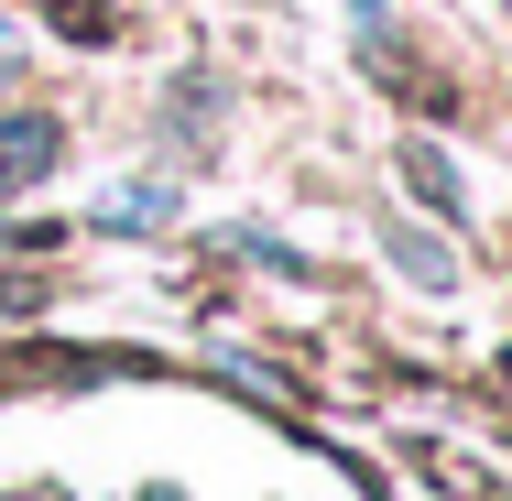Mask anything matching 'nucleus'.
I'll return each instance as SVG.
<instances>
[{
	"label": "nucleus",
	"instance_id": "7ed1b4c3",
	"mask_svg": "<svg viewBox=\"0 0 512 501\" xmlns=\"http://www.w3.org/2000/svg\"><path fill=\"white\" fill-rule=\"evenodd\" d=\"M0 77H11V33H0Z\"/></svg>",
	"mask_w": 512,
	"mask_h": 501
},
{
	"label": "nucleus",
	"instance_id": "f03ea898",
	"mask_svg": "<svg viewBox=\"0 0 512 501\" xmlns=\"http://www.w3.org/2000/svg\"><path fill=\"white\" fill-rule=\"evenodd\" d=\"M164 207H175V197H164V186H120V197L99 207V229H153Z\"/></svg>",
	"mask_w": 512,
	"mask_h": 501
},
{
	"label": "nucleus",
	"instance_id": "f257e3e1",
	"mask_svg": "<svg viewBox=\"0 0 512 501\" xmlns=\"http://www.w3.org/2000/svg\"><path fill=\"white\" fill-rule=\"evenodd\" d=\"M44 164H55V120H11V131H0V197L33 186Z\"/></svg>",
	"mask_w": 512,
	"mask_h": 501
}]
</instances>
